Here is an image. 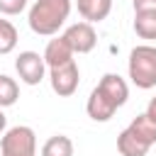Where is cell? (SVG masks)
Listing matches in <instances>:
<instances>
[{
	"mask_svg": "<svg viewBox=\"0 0 156 156\" xmlns=\"http://www.w3.org/2000/svg\"><path fill=\"white\" fill-rule=\"evenodd\" d=\"M17 98H20V85H17V80L10 78V76H5V73H0V110L15 105Z\"/></svg>",
	"mask_w": 156,
	"mask_h": 156,
	"instance_id": "15",
	"label": "cell"
},
{
	"mask_svg": "<svg viewBox=\"0 0 156 156\" xmlns=\"http://www.w3.org/2000/svg\"><path fill=\"white\" fill-rule=\"evenodd\" d=\"M76 2H78L80 17H83L88 24L102 22V20L110 15V10H112V0H76Z\"/></svg>",
	"mask_w": 156,
	"mask_h": 156,
	"instance_id": "10",
	"label": "cell"
},
{
	"mask_svg": "<svg viewBox=\"0 0 156 156\" xmlns=\"http://www.w3.org/2000/svg\"><path fill=\"white\" fill-rule=\"evenodd\" d=\"M2 156H37V134L27 124L10 127L0 139Z\"/></svg>",
	"mask_w": 156,
	"mask_h": 156,
	"instance_id": "3",
	"label": "cell"
},
{
	"mask_svg": "<svg viewBox=\"0 0 156 156\" xmlns=\"http://www.w3.org/2000/svg\"><path fill=\"white\" fill-rule=\"evenodd\" d=\"M41 56H44V63H46L49 68H58V66H66V63L73 61V51H71V46L66 44L63 37L51 39V41L46 44V49H44Z\"/></svg>",
	"mask_w": 156,
	"mask_h": 156,
	"instance_id": "8",
	"label": "cell"
},
{
	"mask_svg": "<svg viewBox=\"0 0 156 156\" xmlns=\"http://www.w3.org/2000/svg\"><path fill=\"white\" fill-rule=\"evenodd\" d=\"M61 37L66 39V44L71 46L73 54H88V51H93L95 44H98V34H95L93 24H88V22H76V24H71Z\"/></svg>",
	"mask_w": 156,
	"mask_h": 156,
	"instance_id": "6",
	"label": "cell"
},
{
	"mask_svg": "<svg viewBox=\"0 0 156 156\" xmlns=\"http://www.w3.org/2000/svg\"><path fill=\"white\" fill-rule=\"evenodd\" d=\"M144 115H146V117H149V119L156 124V95L149 100V105H146V112H144Z\"/></svg>",
	"mask_w": 156,
	"mask_h": 156,
	"instance_id": "19",
	"label": "cell"
},
{
	"mask_svg": "<svg viewBox=\"0 0 156 156\" xmlns=\"http://www.w3.org/2000/svg\"><path fill=\"white\" fill-rule=\"evenodd\" d=\"M134 32L141 39H156V12H134Z\"/></svg>",
	"mask_w": 156,
	"mask_h": 156,
	"instance_id": "14",
	"label": "cell"
},
{
	"mask_svg": "<svg viewBox=\"0 0 156 156\" xmlns=\"http://www.w3.org/2000/svg\"><path fill=\"white\" fill-rule=\"evenodd\" d=\"M27 7V0H0V15H20Z\"/></svg>",
	"mask_w": 156,
	"mask_h": 156,
	"instance_id": "17",
	"label": "cell"
},
{
	"mask_svg": "<svg viewBox=\"0 0 156 156\" xmlns=\"http://www.w3.org/2000/svg\"><path fill=\"white\" fill-rule=\"evenodd\" d=\"M134 12H156V0H134Z\"/></svg>",
	"mask_w": 156,
	"mask_h": 156,
	"instance_id": "18",
	"label": "cell"
},
{
	"mask_svg": "<svg viewBox=\"0 0 156 156\" xmlns=\"http://www.w3.org/2000/svg\"><path fill=\"white\" fill-rule=\"evenodd\" d=\"M129 78L136 88L149 90L156 85V46L139 44L129 54Z\"/></svg>",
	"mask_w": 156,
	"mask_h": 156,
	"instance_id": "2",
	"label": "cell"
},
{
	"mask_svg": "<svg viewBox=\"0 0 156 156\" xmlns=\"http://www.w3.org/2000/svg\"><path fill=\"white\" fill-rule=\"evenodd\" d=\"M5 127H7V117H5V112L0 110V134L5 132Z\"/></svg>",
	"mask_w": 156,
	"mask_h": 156,
	"instance_id": "20",
	"label": "cell"
},
{
	"mask_svg": "<svg viewBox=\"0 0 156 156\" xmlns=\"http://www.w3.org/2000/svg\"><path fill=\"white\" fill-rule=\"evenodd\" d=\"M15 68H17L20 80L27 85H39L44 80V73H46L44 56H39L37 51H22L15 61Z\"/></svg>",
	"mask_w": 156,
	"mask_h": 156,
	"instance_id": "4",
	"label": "cell"
},
{
	"mask_svg": "<svg viewBox=\"0 0 156 156\" xmlns=\"http://www.w3.org/2000/svg\"><path fill=\"white\" fill-rule=\"evenodd\" d=\"M149 149H151V146H149L146 141H141L129 127H127L124 132H119V136H117V151H119L122 156H146Z\"/></svg>",
	"mask_w": 156,
	"mask_h": 156,
	"instance_id": "11",
	"label": "cell"
},
{
	"mask_svg": "<svg viewBox=\"0 0 156 156\" xmlns=\"http://www.w3.org/2000/svg\"><path fill=\"white\" fill-rule=\"evenodd\" d=\"M71 15V0H37L29 10V29L41 37L56 34Z\"/></svg>",
	"mask_w": 156,
	"mask_h": 156,
	"instance_id": "1",
	"label": "cell"
},
{
	"mask_svg": "<svg viewBox=\"0 0 156 156\" xmlns=\"http://www.w3.org/2000/svg\"><path fill=\"white\" fill-rule=\"evenodd\" d=\"M129 129H132L141 141H146L149 146H154V144H156V124H154L146 115H136V117L132 119Z\"/></svg>",
	"mask_w": 156,
	"mask_h": 156,
	"instance_id": "13",
	"label": "cell"
},
{
	"mask_svg": "<svg viewBox=\"0 0 156 156\" xmlns=\"http://www.w3.org/2000/svg\"><path fill=\"white\" fill-rule=\"evenodd\" d=\"M17 46V27L10 20H0V56L15 51Z\"/></svg>",
	"mask_w": 156,
	"mask_h": 156,
	"instance_id": "16",
	"label": "cell"
},
{
	"mask_svg": "<svg viewBox=\"0 0 156 156\" xmlns=\"http://www.w3.org/2000/svg\"><path fill=\"white\" fill-rule=\"evenodd\" d=\"M49 80H51V90L58 98L73 95L78 90V83H80V73H78L76 61H71L66 66H58V68H49Z\"/></svg>",
	"mask_w": 156,
	"mask_h": 156,
	"instance_id": "5",
	"label": "cell"
},
{
	"mask_svg": "<svg viewBox=\"0 0 156 156\" xmlns=\"http://www.w3.org/2000/svg\"><path fill=\"white\" fill-rule=\"evenodd\" d=\"M85 110H88V117L95 119V122H107V119L117 112V107L102 95V90H100L98 85L93 88V93H90V98H88V102H85Z\"/></svg>",
	"mask_w": 156,
	"mask_h": 156,
	"instance_id": "9",
	"label": "cell"
},
{
	"mask_svg": "<svg viewBox=\"0 0 156 156\" xmlns=\"http://www.w3.org/2000/svg\"><path fill=\"white\" fill-rule=\"evenodd\" d=\"M98 88L102 90V95L115 105V107H122L129 98V88L124 83V78H119L117 73H105L98 83Z\"/></svg>",
	"mask_w": 156,
	"mask_h": 156,
	"instance_id": "7",
	"label": "cell"
},
{
	"mask_svg": "<svg viewBox=\"0 0 156 156\" xmlns=\"http://www.w3.org/2000/svg\"><path fill=\"white\" fill-rule=\"evenodd\" d=\"M41 156H73V141L66 134H56L44 141Z\"/></svg>",
	"mask_w": 156,
	"mask_h": 156,
	"instance_id": "12",
	"label": "cell"
}]
</instances>
